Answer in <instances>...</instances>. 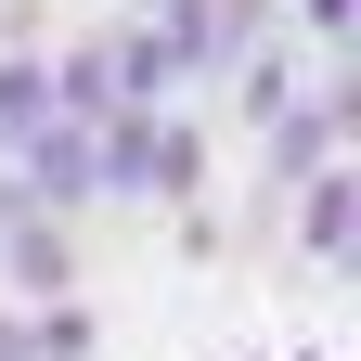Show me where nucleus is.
<instances>
[{"mask_svg": "<svg viewBox=\"0 0 361 361\" xmlns=\"http://www.w3.org/2000/svg\"><path fill=\"white\" fill-rule=\"evenodd\" d=\"M271 39H284V0H207V52H219V65L271 52Z\"/></svg>", "mask_w": 361, "mask_h": 361, "instance_id": "obj_4", "label": "nucleus"}, {"mask_svg": "<svg viewBox=\"0 0 361 361\" xmlns=\"http://www.w3.org/2000/svg\"><path fill=\"white\" fill-rule=\"evenodd\" d=\"M233 78H245V90H233V104H245V129H271V116L297 104V65H284V39H271V52H245Z\"/></svg>", "mask_w": 361, "mask_h": 361, "instance_id": "obj_8", "label": "nucleus"}, {"mask_svg": "<svg viewBox=\"0 0 361 361\" xmlns=\"http://www.w3.org/2000/svg\"><path fill=\"white\" fill-rule=\"evenodd\" d=\"M90 155H104V194H142V207H194L207 194V129L180 104H129L90 129Z\"/></svg>", "mask_w": 361, "mask_h": 361, "instance_id": "obj_1", "label": "nucleus"}, {"mask_svg": "<svg viewBox=\"0 0 361 361\" xmlns=\"http://www.w3.org/2000/svg\"><path fill=\"white\" fill-rule=\"evenodd\" d=\"M52 129V52H0V155H26Z\"/></svg>", "mask_w": 361, "mask_h": 361, "instance_id": "obj_3", "label": "nucleus"}, {"mask_svg": "<svg viewBox=\"0 0 361 361\" xmlns=\"http://www.w3.org/2000/svg\"><path fill=\"white\" fill-rule=\"evenodd\" d=\"M129 26H142L155 52L180 65V78H194V65H219V52H207V0H142V13H129Z\"/></svg>", "mask_w": 361, "mask_h": 361, "instance_id": "obj_5", "label": "nucleus"}, {"mask_svg": "<svg viewBox=\"0 0 361 361\" xmlns=\"http://www.w3.org/2000/svg\"><path fill=\"white\" fill-rule=\"evenodd\" d=\"M284 26H297V39H323V52H348V26H361V0H284Z\"/></svg>", "mask_w": 361, "mask_h": 361, "instance_id": "obj_9", "label": "nucleus"}, {"mask_svg": "<svg viewBox=\"0 0 361 361\" xmlns=\"http://www.w3.org/2000/svg\"><path fill=\"white\" fill-rule=\"evenodd\" d=\"M13 180H26V194L65 219V207H90V194H104V155H90V129H78V116H52V129L13 155Z\"/></svg>", "mask_w": 361, "mask_h": 361, "instance_id": "obj_2", "label": "nucleus"}, {"mask_svg": "<svg viewBox=\"0 0 361 361\" xmlns=\"http://www.w3.org/2000/svg\"><path fill=\"white\" fill-rule=\"evenodd\" d=\"M348 194H361V180H348V168H310V180H297V233H310V245H323V258L348 245Z\"/></svg>", "mask_w": 361, "mask_h": 361, "instance_id": "obj_7", "label": "nucleus"}, {"mask_svg": "<svg viewBox=\"0 0 361 361\" xmlns=\"http://www.w3.org/2000/svg\"><path fill=\"white\" fill-rule=\"evenodd\" d=\"M0 258H13V284H26V297H65V271H78V258H65V219H26V233H0Z\"/></svg>", "mask_w": 361, "mask_h": 361, "instance_id": "obj_6", "label": "nucleus"}]
</instances>
